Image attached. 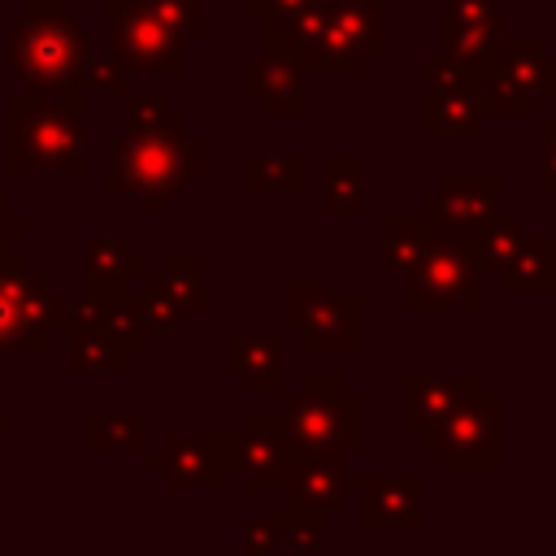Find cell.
Instances as JSON below:
<instances>
[{"instance_id": "cell-1", "label": "cell", "mask_w": 556, "mask_h": 556, "mask_svg": "<svg viewBox=\"0 0 556 556\" xmlns=\"http://www.w3.org/2000/svg\"><path fill=\"white\" fill-rule=\"evenodd\" d=\"M208 165V143L200 135H191L182 113H169L156 126L143 130H126L113 139L109 152V178L104 191L109 195H143V213L161 217L169 208V200Z\"/></svg>"}, {"instance_id": "cell-2", "label": "cell", "mask_w": 556, "mask_h": 556, "mask_svg": "<svg viewBox=\"0 0 556 556\" xmlns=\"http://www.w3.org/2000/svg\"><path fill=\"white\" fill-rule=\"evenodd\" d=\"M91 61V39L74 22L65 0H26L9 35V74L26 96L48 100H87L83 70Z\"/></svg>"}, {"instance_id": "cell-3", "label": "cell", "mask_w": 556, "mask_h": 556, "mask_svg": "<svg viewBox=\"0 0 556 556\" xmlns=\"http://www.w3.org/2000/svg\"><path fill=\"white\" fill-rule=\"evenodd\" d=\"M4 165L13 178L22 174H87V113L83 100H48V96H13L4 104Z\"/></svg>"}, {"instance_id": "cell-4", "label": "cell", "mask_w": 556, "mask_h": 556, "mask_svg": "<svg viewBox=\"0 0 556 556\" xmlns=\"http://www.w3.org/2000/svg\"><path fill=\"white\" fill-rule=\"evenodd\" d=\"M282 317H287V330H295L308 352H356L365 334L361 295L326 291L321 274H287Z\"/></svg>"}, {"instance_id": "cell-5", "label": "cell", "mask_w": 556, "mask_h": 556, "mask_svg": "<svg viewBox=\"0 0 556 556\" xmlns=\"http://www.w3.org/2000/svg\"><path fill=\"white\" fill-rule=\"evenodd\" d=\"M478 274H482V269H478L473 239L434 235L430 248L417 256V265L404 274V313H413V317H421V313H443V308L482 313Z\"/></svg>"}, {"instance_id": "cell-6", "label": "cell", "mask_w": 556, "mask_h": 556, "mask_svg": "<svg viewBox=\"0 0 556 556\" xmlns=\"http://www.w3.org/2000/svg\"><path fill=\"white\" fill-rule=\"evenodd\" d=\"M70 295L52 291L43 274L30 269L26 252H0V352H39L52 330H61Z\"/></svg>"}, {"instance_id": "cell-7", "label": "cell", "mask_w": 556, "mask_h": 556, "mask_svg": "<svg viewBox=\"0 0 556 556\" xmlns=\"http://www.w3.org/2000/svg\"><path fill=\"white\" fill-rule=\"evenodd\" d=\"M547 48L534 35H504L478 74V104L486 117H543Z\"/></svg>"}, {"instance_id": "cell-8", "label": "cell", "mask_w": 556, "mask_h": 556, "mask_svg": "<svg viewBox=\"0 0 556 556\" xmlns=\"http://www.w3.org/2000/svg\"><path fill=\"white\" fill-rule=\"evenodd\" d=\"M104 22H109V56L130 74H165V78H182L187 56L156 17H148L139 4L130 0H104Z\"/></svg>"}, {"instance_id": "cell-9", "label": "cell", "mask_w": 556, "mask_h": 556, "mask_svg": "<svg viewBox=\"0 0 556 556\" xmlns=\"http://www.w3.org/2000/svg\"><path fill=\"white\" fill-rule=\"evenodd\" d=\"M421 222L430 235H482L504 208H500V178L495 174H469V178H439L421 195Z\"/></svg>"}, {"instance_id": "cell-10", "label": "cell", "mask_w": 556, "mask_h": 556, "mask_svg": "<svg viewBox=\"0 0 556 556\" xmlns=\"http://www.w3.org/2000/svg\"><path fill=\"white\" fill-rule=\"evenodd\" d=\"M243 96L261 104L269 117H300L304 113V70L291 56L252 52L243 61Z\"/></svg>"}, {"instance_id": "cell-11", "label": "cell", "mask_w": 556, "mask_h": 556, "mask_svg": "<svg viewBox=\"0 0 556 556\" xmlns=\"http://www.w3.org/2000/svg\"><path fill=\"white\" fill-rule=\"evenodd\" d=\"M83 269H87V291H96V295H126L130 282L148 274V256L126 248V239H117V235H100V239L87 243Z\"/></svg>"}, {"instance_id": "cell-12", "label": "cell", "mask_w": 556, "mask_h": 556, "mask_svg": "<svg viewBox=\"0 0 556 556\" xmlns=\"http://www.w3.org/2000/svg\"><path fill=\"white\" fill-rule=\"evenodd\" d=\"M500 291L508 295L556 291V235H526L513 261L500 269Z\"/></svg>"}, {"instance_id": "cell-13", "label": "cell", "mask_w": 556, "mask_h": 556, "mask_svg": "<svg viewBox=\"0 0 556 556\" xmlns=\"http://www.w3.org/2000/svg\"><path fill=\"white\" fill-rule=\"evenodd\" d=\"M486 122L478 91H426L421 100V135L430 139H469Z\"/></svg>"}, {"instance_id": "cell-14", "label": "cell", "mask_w": 556, "mask_h": 556, "mask_svg": "<svg viewBox=\"0 0 556 556\" xmlns=\"http://www.w3.org/2000/svg\"><path fill=\"white\" fill-rule=\"evenodd\" d=\"M321 213L326 217L365 213V161L356 152H326L321 156Z\"/></svg>"}, {"instance_id": "cell-15", "label": "cell", "mask_w": 556, "mask_h": 556, "mask_svg": "<svg viewBox=\"0 0 556 556\" xmlns=\"http://www.w3.org/2000/svg\"><path fill=\"white\" fill-rule=\"evenodd\" d=\"M382 9H387L382 0H321V17L334 30H343L365 52V61H378L387 52V43H382Z\"/></svg>"}, {"instance_id": "cell-16", "label": "cell", "mask_w": 556, "mask_h": 556, "mask_svg": "<svg viewBox=\"0 0 556 556\" xmlns=\"http://www.w3.org/2000/svg\"><path fill=\"white\" fill-rule=\"evenodd\" d=\"M226 365L239 369L252 391H278V334H226Z\"/></svg>"}, {"instance_id": "cell-17", "label": "cell", "mask_w": 556, "mask_h": 556, "mask_svg": "<svg viewBox=\"0 0 556 556\" xmlns=\"http://www.w3.org/2000/svg\"><path fill=\"white\" fill-rule=\"evenodd\" d=\"M430 226L421 222V213H387L382 217V269L387 274H408L417 265V256L430 248Z\"/></svg>"}, {"instance_id": "cell-18", "label": "cell", "mask_w": 556, "mask_h": 556, "mask_svg": "<svg viewBox=\"0 0 556 556\" xmlns=\"http://www.w3.org/2000/svg\"><path fill=\"white\" fill-rule=\"evenodd\" d=\"M243 191L248 195H261V191L300 195L304 191V156L300 152H282V156L248 152L243 156Z\"/></svg>"}, {"instance_id": "cell-19", "label": "cell", "mask_w": 556, "mask_h": 556, "mask_svg": "<svg viewBox=\"0 0 556 556\" xmlns=\"http://www.w3.org/2000/svg\"><path fill=\"white\" fill-rule=\"evenodd\" d=\"M204 269H208V256L204 252H169L165 265H161V282L165 291L195 317L204 313Z\"/></svg>"}, {"instance_id": "cell-20", "label": "cell", "mask_w": 556, "mask_h": 556, "mask_svg": "<svg viewBox=\"0 0 556 556\" xmlns=\"http://www.w3.org/2000/svg\"><path fill=\"white\" fill-rule=\"evenodd\" d=\"M521 239H526V222H521L517 213H500V217H495V222H491L482 235H473L478 269L500 278V269L513 261V252L521 248Z\"/></svg>"}, {"instance_id": "cell-21", "label": "cell", "mask_w": 556, "mask_h": 556, "mask_svg": "<svg viewBox=\"0 0 556 556\" xmlns=\"http://www.w3.org/2000/svg\"><path fill=\"white\" fill-rule=\"evenodd\" d=\"M130 4H139L148 17H156L178 43L204 39V30H208V0H130Z\"/></svg>"}, {"instance_id": "cell-22", "label": "cell", "mask_w": 556, "mask_h": 556, "mask_svg": "<svg viewBox=\"0 0 556 556\" xmlns=\"http://www.w3.org/2000/svg\"><path fill=\"white\" fill-rule=\"evenodd\" d=\"M122 365H126V352L104 330L70 339V369H122Z\"/></svg>"}, {"instance_id": "cell-23", "label": "cell", "mask_w": 556, "mask_h": 556, "mask_svg": "<svg viewBox=\"0 0 556 556\" xmlns=\"http://www.w3.org/2000/svg\"><path fill=\"white\" fill-rule=\"evenodd\" d=\"M421 78H426V91H478V74L465 70L460 61H452L447 52L426 56L421 61Z\"/></svg>"}, {"instance_id": "cell-24", "label": "cell", "mask_w": 556, "mask_h": 556, "mask_svg": "<svg viewBox=\"0 0 556 556\" xmlns=\"http://www.w3.org/2000/svg\"><path fill=\"white\" fill-rule=\"evenodd\" d=\"M87 91L126 100V96H130V87H126V70H122L113 56H96V52H91V61H87V70H83V96H87Z\"/></svg>"}, {"instance_id": "cell-25", "label": "cell", "mask_w": 556, "mask_h": 556, "mask_svg": "<svg viewBox=\"0 0 556 556\" xmlns=\"http://www.w3.org/2000/svg\"><path fill=\"white\" fill-rule=\"evenodd\" d=\"M443 22L473 26V30H504L500 26V0H447Z\"/></svg>"}, {"instance_id": "cell-26", "label": "cell", "mask_w": 556, "mask_h": 556, "mask_svg": "<svg viewBox=\"0 0 556 556\" xmlns=\"http://www.w3.org/2000/svg\"><path fill=\"white\" fill-rule=\"evenodd\" d=\"M539 139H543V156H539V191L556 195V113L539 117Z\"/></svg>"}, {"instance_id": "cell-27", "label": "cell", "mask_w": 556, "mask_h": 556, "mask_svg": "<svg viewBox=\"0 0 556 556\" xmlns=\"http://www.w3.org/2000/svg\"><path fill=\"white\" fill-rule=\"evenodd\" d=\"M174 109L161 100V96H126V130H143V126H156L165 122Z\"/></svg>"}, {"instance_id": "cell-28", "label": "cell", "mask_w": 556, "mask_h": 556, "mask_svg": "<svg viewBox=\"0 0 556 556\" xmlns=\"http://www.w3.org/2000/svg\"><path fill=\"white\" fill-rule=\"evenodd\" d=\"M317 0H243V13L252 22H274V17H287V13H300Z\"/></svg>"}, {"instance_id": "cell-29", "label": "cell", "mask_w": 556, "mask_h": 556, "mask_svg": "<svg viewBox=\"0 0 556 556\" xmlns=\"http://www.w3.org/2000/svg\"><path fill=\"white\" fill-rule=\"evenodd\" d=\"M9 217H13V208H9V200L0 195V252H9V243H13V239H9Z\"/></svg>"}, {"instance_id": "cell-30", "label": "cell", "mask_w": 556, "mask_h": 556, "mask_svg": "<svg viewBox=\"0 0 556 556\" xmlns=\"http://www.w3.org/2000/svg\"><path fill=\"white\" fill-rule=\"evenodd\" d=\"M543 100H556V56H547V70H543Z\"/></svg>"}]
</instances>
